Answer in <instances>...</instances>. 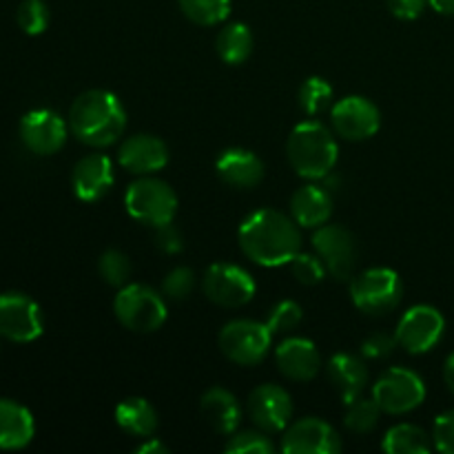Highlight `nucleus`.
Listing matches in <instances>:
<instances>
[{"instance_id":"f257e3e1","label":"nucleus","mask_w":454,"mask_h":454,"mask_svg":"<svg viewBox=\"0 0 454 454\" xmlns=\"http://www.w3.org/2000/svg\"><path fill=\"white\" fill-rule=\"evenodd\" d=\"M238 239L244 255L266 269L291 264L301 251L300 224L275 208L253 211L239 226Z\"/></svg>"},{"instance_id":"f03ea898","label":"nucleus","mask_w":454,"mask_h":454,"mask_svg":"<svg viewBox=\"0 0 454 454\" xmlns=\"http://www.w3.org/2000/svg\"><path fill=\"white\" fill-rule=\"evenodd\" d=\"M127 111L118 96L105 89L80 93L69 109V129L82 145L105 149L122 137Z\"/></svg>"},{"instance_id":"7ed1b4c3","label":"nucleus","mask_w":454,"mask_h":454,"mask_svg":"<svg viewBox=\"0 0 454 454\" xmlns=\"http://www.w3.org/2000/svg\"><path fill=\"white\" fill-rule=\"evenodd\" d=\"M337 142L317 120L300 122L286 140V158L293 171L306 180H324L337 164Z\"/></svg>"},{"instance_id":"20e7f679","label":"nucleus","mask_w":454,"mask_h":454,"mask_svg":"<svg viewBox=\"0 0 454 454\" xmlns=\"http://www.w3.org/2000/svg\"><path fill=\"white\" fill-rule=\"evenodd\" d=\"M114 313L133 333H153L167 322V301L146 284H127L114 300Z\"/></svg>"},{"instance_id":"39448f33","label":"nucleus","mask_w":454,"mask_h":454,"mask_svg":"<svg viewBox=\"0 0 454 454\" xmlns=\"http://www.w3.org/2000/svg\"><path fill=\"white\" fill-rule=\"evenodd\" d=\"M124 207L133 220L158 229V226L171 224L176 217L177 195L164 180L145 176L127 189Z\"/></svg>"},{"instance_id":"423d86ee","label":"nucleus","mask_w":454,"mask_h":454,"mask_svg":"<svg viewBox=\"0 0 454 454\" xmlns=\"http://www.w3.org/2000/svg\"><path fill=\"white\" fill-rule=\"evenodd\" d=\"M350 297L364 315L384 317L402 304L403 282L393 269L364 270L350 284Z\"/></svg>"},{"instance_id":"0eeeda50","label":"nucleus","mask_w":454,"mask_h":454,"mask_svg":"<svg viewBox=\"0 0 454 454\" xmlns=\"http://www.w3.org/2000/svg\"><path fill=\"white\" fill-rule=\"evenodd\" d=\"M217 344L229 362L238 366H257L269 355L273 333L255 319H233L220 331Z\"/></svg>"},{"instance_id":"6e6552de","label":"nucleus","mask_w":454,"mask_h":454,"mask_svg":"<svg viewBox=\"0 0 454 454\" xmlns=\"http://www.w3.org/2000/svg\"><path fill=\"white\" fill-rule=\"evenodd\" d=\"M372 399L381 412L406 415L424 403L426 384L411 368H388L372 386Z\"/></svg>"},{"instance_id":"1a4fd4ad","label":"nucleus","mask_w":454,"mask_h":454,"mask_svg":"<svg viewBox=\"0 0 454 454\" xmlns=\"http://www.w3.org/2000/svg\"><path fill=\"white\" fill-rule=\"evenodd\" d=\"M202 291L222 309H242L255 297V279L242 266L217 262L204 273Z\"/></svg>"},{"instance_id":"9d476101","label":"nucleus","mask_w":454,"mask_h":454,"mask_svg":"<svg viewBox=\"0 0 454 454\" xmlns=\"http://www.w3.org/2000/svg\"><path fill=\"white\" fill-rule=\"evenodd\" d=\"M443 331H446L443 315L434 306L419 304L403 313L395 337H397V344L411 355H424L442 341Z\"/></svg>"},{"instance_id":"9b49d317","label":"nucleus","mask_w":454,"mask_h":454,"mask_svg":"<svg viewBox=\"0 0 454 454\" xmlns=\"http://www.w3.org/2000/svg\"><path fill=\"white\" fill-rule=\"evenodd\" d=\"M44 331L43 310L22 293L0 295V337L16 344L35 341Z\"/></svg>"},{"instance_id":"f8f14e48","label":"nucleus","mask_w":454,"mask_h":454,"mask_svg":"<svg viewBox=\"0 0 454 454\" xmlns=\"http://www.w3.org/2000/svg\"><path fill=\"white\" fill-rule=\"evenodd\" d=\"M313 248L331 278L340 282L353 278L355 264H357V242L348 229L340 224L319 226L313 235Z\"/></svg>"},{"instance_id":"ddd939ff","label":"nucleus","mask_w":454,"mask_h":454,"mask_svg":"<svg viewBox=\"0 0 454 454\" xmlns=\"http://www.w3.org/2000/svg\"><path fill=\"white\" fill-rule=\"evenodd\" d=\"M331 124L344 140L362 142L375 136L381 127V114L372 100L364 96H348L331 109Z\"/></svg>"},{"instance_id":"4468645a","label":"nucleus","mask_w":454,"mask_h":454,"mask_svg":"<svg viewBox=\"0 0 454 454\" xmlns=\"http://www.w3.org/2000/svg\"><path fill=\"white\" fill-rule=\"evenodd\" d=\"M247 412L264 433H284L293 419V399L282 386L262 384L248 395Z\"/></svg>"},{"instance_id":"2eb2a0df","label":"nucleus","mask_w":454,"mask_h":454,"mask_svg":"<svg viewBox=\"0 0 454 454\" xmlns=\"http://www.w3.org/2000/svg\"><path fill=\"white\" fill-rule=\"evenodd\" d=\"M282 450L286 454H337L341 450V439L328 421L304 417L284 430Z\"/></svg>"},{"instance_id":"dca6fc26","label":"nucleus","mask_w":454,"mask_h":454,"mask_svg":"<svg viewBox=\"0 0 454 454\" xmlns=\"http://www.w3.org/2000/svg\"><path fill=\"white\" fill-rule=\"evenodd\" d=\"M20 140L31 153L53 155L65 146L67 122L51 109H35L22 115Z\"/></svg>"},{"instance_id":"f3484780","label":"nucleus","mask_w":454,"mask_h":454,"mask_svg":"<svg viewBox=\"0 0 454 454\" xmlns=\"http://www.w3.org/2000/svg\"><path fill=\"white\" fill-rule=\"evenodd\" d=\"M114 164L102 153H89L80 158L71 173L74 193L82 202H98L105 198L114 186Z\"/></svg>"},{"instance_id":"a211bd4d","label":"nucleus","mask_w":454,"mask_h":454,"mask_svg":"<svg viewBox=\"0 0 454 454\" xmlns=\"http://www.w3.org/2000/svg\"><path fill=\"white\" fill-rule=\"evenodd\" d=\"M118 162L136 176H151L168 164V149L160 137L137 133L127 137L118 149Z\"/></svg>"},{"instance_id":"6ab92c4d","label":"nucleus","mask_w":454,"mask_h":454,"mask_svg":"<svg viewBox=\"0 0 454 454\" xmlns=\"http://www.w3.org/2000/svg\"><path fill=\"white\" fill-rule=\"evenodd\" d=\"M275 364L286 380L310 381L322 368L317 346L304 337H288L275 348Z\"/></svg>"},{"instance_id":"aec40b11","label":"nucleus","mask_w":454,"mask_h":454,"mask_svg":"<svg viewBox=\"0 0 454 454\" xmlns=\"http://www.w3.org/2000/svg\"><path fill=\"white\" fill-rule=\"evenodd\" d=\"M215 173L233 189H255L264 180V162L253 151L226 149L215 160Z\"/></svg>"},{"instance_id":"412c9836","label":"nucleus","mask_w":454,"mask_h":454,"mask_svg":"<svg viewBox=\"0 0 454 454\" xmlns=\"http://www.w3.org/2000/svg\"><path fill=\"white\" fill-rule=\"evenodd\" d=\"M328 380L335 386L340 397L348 406L359 399L368 386V366L362 357L353 353H337L328 359Z\"/></svg>"},{"instance_id":"4be33fe9","label":"nucleus","mask_w":454,"mask_h":454,"mask_svg":"<svg viewBox=\"0 0 454 454\" xmlns=\"http://www.w3.org/2000/svg\"><path fill=\"white\" fill-rule=\"evenodd\" d=\"M200 412L217 434H229V437L239 428V421H242V406H239L238 397L220 386L208 388L202 395Z\"/></svg>"},{"instance_id":"5701e85b","label":"nucleus","mask_w":454,"mask_h":454,"mask_svg":"<svg viewBox=\"0 0 454 454\" xmlns=\"http://www.w3.org/2000/svg\"><path fill=\"white\" fill-rule=\"evenodd\" d=\"M333 215V198L324 186L306 184L291 198V217L304 229H319Z\"/></svg>"},{"instance_id":"b1692460","label":"nucleus","mask_w":454,"mask_h":454,"mask_svg":"<svg viewBox=\"0 0 454 454\" xmlns=\"http://www.w3.org/2000/svg\"><path fill=\"white\" fill-rule=\"evenodd\" d=\"M35 434L34 415L22 403L0 399V450H22Z\"/></svg>"},{"instance_id":"393cba45","label":"nucleus","mask_w":454,"mask_h":454,"mask_svg":"<svg viewBox=\"0 0 454 454\" xmlns=\"http://www.w3.org/2000/svg\"><path fill=\"white\" fill-rule=\"evenodd\" d=\"M115 424L133 437H153L158 428V412L146 399L129 397L115 406Z\"/></svg>"},{"instance_id":"a878e982","label":"nucleus","mask_w":454,"mask_h":454,"mask_svg":"<svg viewBox=\"0 0 454 454\" xmlns=\"http://www.w3.org/2000/svg\"><path fill=\"white\" fill-rule=\"evenodd\" d=\"M253 34L244 22H229L215 38V51L226 65H242L253 53Z\"/></svg>"},{"instance_id":"bb28decb","label":"nucleus","mask_w":454,"mask_h":454,"mask_svg":"<svg viewBox=\"0 0 454 454\" xmlns=\"http://www.w3.org/2000/svg\"><path fill=\"white\" fill-rule=\"evenodd\" d=\"M433 446V437L415 424L393 426L381 442V448L388 454H428Z\"/></svg>"},{"instance_id":"cd10ccee","label":"nucleus","mask_w":454,"mask_h":454,"mask_svg":"<svg viewBox=\"0 0 454 454\" xmlns=\"http://www.w3.org/2000/svg\"><path fill=\"white\" fill-rule=\"evenodd\" d=\"M182 13L200 27H215L231 13V0H177Z\"/></svg>"},{"instance_id":"c85d7f7f","label":"nucleus","mask_w":454,"mask_h":454,"mask_svg":"<svg viewBox=\"0 0 454 454\" xmlns=\"http://www.w3.org/2000/svg\"><path fill=\"white\" fill-rule=\"evenodd\" d=\"M380 415H381V408L377 406L375 399L359 397V399H355V402L348 403L344 424L350 433L366 434V433H371V430L377 428V424H380Z\"/></svg>"},{"instance_id":"c756f323","label":"nucleus","mask_w":454,"mask_h":454,"mask_svg":"<svg viewBox=\"0 0 454 454\" xmlns=\"http://www.w3.org/2000/svg\"><path fill=\"white\" fill-rule=\"evenodd\" d=\"M300 106L304 109L306 115H319L322 111H326L333 102V87L328 84V80L313 75V78L306 80L300 87Z\"/></svg>"},{"instance_id":"7c9ffc66","label":"nucleus","mask_w":454,"mask_h":454,"mask_svg":"<svg viewBox=\"0 0 454 454\" xmlns=\"http://www.w3.org/2000/svg\"><path fill=\"white\" fill-rule=\"evenodd\" d=\"M131 260L122 251H115V248L105 251L98 260V273L114 288L127 286L129 279H131Z\"/></svg>"},{"instance_id":"2f4dec72","label":"nucleus","mask_w":454,"mask_h":454,"mask_svg":"<svg viewBox=\"0 0 454 454\" xmlns=\"http://www.w3.org/2000/svg\"><path fill=\"white\" fill-rule=\"evenodd\" d=\"M275 450L269 433L264 430H239L231 434V442L226 443V452L231 454H270Z\"/></svg>"},{"instance_id":"473e14b6","label":"nucleus","mask_w":454,"mask_h":454,"mask_svg":"<svg viewBox=\"0 0 454 454\" xmlns=\"http://www.w3.org/2000/svg\"><path fill=\"white\" fill-rule=\"evenodd\" d=\"M18 25L27 35H40L49 27V7L43 0H25L18 7Z\"/></svg>"},{"instance_id":"72a5a7b5","label":"nucleus","mask_w":454,"mask_h":454,"mask_svg":"<svg viewBox=\"0 0 454 454\" xmlns=\"http://www.w3.org/2000/svg\"><path fill=\"white\" fill-rule=\"evenodd\" d=\"M301 322V306L293 300H282L269 310V319H266V326L270 328L273 335L279 333H291L300 326Z\"/></svg>"},{"instance_id":"f704fd0d","label":"nucleus","mask_w":454,"mask_h":454,"mask_svg":"<svg viewBox=\"0 0 454 454\" xmlns=\"http://www.w3.org/2000/svg\"><path fill=\"white\" fill-rule=\"evenodd\" d=\"M291 270L295 279L304 286H315L326 278V266L319 260V255H309V253H297L291 260Z\"/></svg>"},{"instance_id":"c9c22d12","label":"nucleus","mask_w":454,"mask_h":454,"mask_svg":"<svg viewBox=\"0 0 454 454\" xmlns=\"http://www.w3.org/2000/svg\"><path fill=\"white\" fill-rule=\"evenodd\" d=\"M195 288V273L189 266H176L173 270H168L167 278L162 282V293L168 300L182 301L191 295V291Z\"/></svg>"},{"instance_id":"e433bc0d","label":"nucleus","mask_w":454,"mask_h":454,"mask_svg":"<svg viewBox=\"0 0 454 454\" xmlns=\"http://www.w3.org/2000/svg\"><path fill=\"white\" fill-rule=\"evenodd\" d=\"M433 443L439 452L454 454V411L443 412L434 419Z\"/></svg>"},{"instance_id":"4c0bfd02","label":"nucleus","mask_w":454,"mask_h":454,"mask_svg":"<svg viewBox=\"0 0 454 454\" xmlns=\"http://www.w3.org/2000/svg\"><path fill=\"white\" fill-rule=\"evenodd\" d=\"M395 346H399L395 335H388V333H372V335H368L364 340L362 355L366 359H384L393 353Z\"/></svg>"},{"instance_id":"58836bf2","label":"nucleus","mask_w":454,"mask_h":454,"mask_svg":"<svg viewBox=\"0 0 454 454\" xmlns=\"http://www.w3.org/2000/svg\"><path fill=\"white\" fill-rule=\"evenodd\" d=\"M158 233H155V247L160 248L162 253H167V255H176V253L182 251V247H184V242H182V235L180 231L171 224H164V226H158Z\"/></svg>"},{"instance_id":"ea45409f","label":"nucleus","mask_w":454,"mask_h":454,"mask_svg":"<svg viewBox=\"0 0 454 454\" xmlns=\"http://www.w3.org/2000/svg\"><path fill=\"white\" fill-rule=\"evenodd\" d=\"M428 7V0H388V9L399 20H417Z\"/></svg>"},{"instance_id":"a19ab883","label":"nucleus","mask_w":454,"mask_h":454,"mask_svg":"<svg viewBox=\"0 0 454 454\" xmlns=\"http://www.w3.org/2000/svg\"><path fill=\"white\" fill-rule=\"evenodd\" d=\"M136 452L137 454H167L168 448L164 446V443L160 442V439L146 437V442L140 443V446L136 448Z\"/></svg>"},{"instance_id":"79ce46f5","label":"nucleus","mask_w":454,"mask_h":454,"mask_svg":"<svg viewBox=\"0 0 454 454\" xmlns=\"http://www.w3.org/2000/svg\"><path fill=\"white\" fill-rule=\"evenodd\" d=\"M430 7L443 16H454V0H428Z\"/></svg>"},{"instance_id":"37998d69","label":"nucleus","mask_w":454,"mask_h":454,"mask_svg":"<svg viewBox=\"0 0 454 454\" xmlns=\"http://www.w3.org/2000/svg\"><path fill=\"white\" fill-rule=\"evenodd\" d=\"M443 380H446L448 390L454 395V353L446 359V366H443Z\"/></svg>"}]
</instances>
